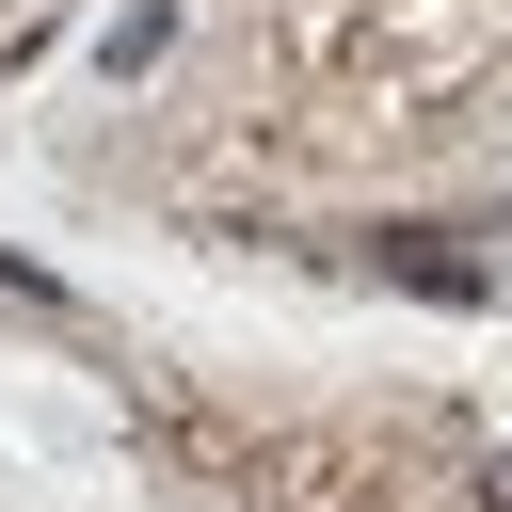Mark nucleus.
Listing matches in <instances>:
<instances>
[{"mask_svg":"<svg viewBox=\"0 0 512 512\" xmlns=\"http://www.w3.org/2000/svg\"><path fill=\"white\" fill-rule=\"evenodd\" d=\"M160 48H176V16H160V0H144V16H112V48H96V64H112V80H144V64H160Z\"/></svg>","mask_w":512,"mask_h":512,"instance_id":"nucleus-2","label":"nucleus"},{"mask_svg":"<svg viewBox=\"0 0 512 512\" xmlns=\"http://www.w3.org/2000/svg\"><path fill=\"white\" fill-rule=\"evenodd\" d=\"M384 272H400V288H432V304H464V288H480V256H464V240H432V224H400V240H384Z\"/></svg>","mask_w":512,"mask_h":512,"instance_id":"nucleus-1","label":"nucleus"},{"mask_svg":"<svg viewBox=\"0 0 512 512\" xmlns=\"http://www.w3.org/2000/svg\"><path fill=\"white\" fill-rule=\"evenodd\" d=\"M480 496H496V512H512V464H496V480H480Z\"/></svg>","mask_w":512,"mask_h":512,"instance_id":"nucleus-3","label":"nucleus"}]
</instances>
